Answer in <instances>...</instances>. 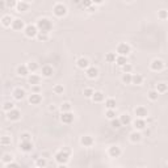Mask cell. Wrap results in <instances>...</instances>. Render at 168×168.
Listing matches in <instances>:
<instances>
[{
    "label": "cell",
    "mask_w": 168,
    "mask_h": 168,
    "mask_svg": "<svg viewBox=\"0 0 168 168\" xmlns=\"http://www.w3.org/2000/svg\"><path fill=\"white\" fill-rule=\"evenodd\" d=\"M37 28L39 30V33H45V34H49L53 30V23L46 17L43 19H39L37 21Z\"/></svg>",
    "instance_id": "cell-1"
},
{
    "label": "cell",
    "mask_w": 168,
    "mask_h": 168,
    "mask_svg": "<svg viewBox=\"0 0 168 168\" xmlns=\"http://www.w3.org/2000/svg\"><path fill=\"white\" fill-rule=\"evenodd\" d=\"M76 66L80 70H87V68H89V60L87 58H84V57H82V58H79L76 60Z\"/></svg>",
    "instance_id": "cell-16"
},
{
    "label": "cell",
    "mask_w": 168,
    "mask_h": 168,
    "mask_svg": "<svg viewBox=\"0 0 168 168\" xmlns=\"http://www.w3.org/2000/svg\"><path fill=\"white\" fill-rule=\"evenodd\" d=\"M32 141V135L29 133H21L20 135V142H30Z\"/></svg>",
    "instance_id": "cell-36"
},
{
    "label": "cell",
    "mask_w": 168,
    "mask_h": 168,
    "mask_svg": "<svg viewBox=\"0 0 168 168\" xmlns=\"http://www.w3.org/2000/svg\"><path fill=\"white\" fill-rule=\"evenodd\" d=\"M60 122L64 123V125H70V123L74 122V113L71 112H66L60 114Z\"/></svg>",
    "instance_id": "cell-7"
},
{
    "label": "cell",
    "mask_w": 168,
    "mask_h": 168,
    "mask_svg": "<svg viewBox=\"0 0 168 168\" xmlns=\"http://www.w3.org/2000/svg\"><path fill=\"white\" fill-rule=\"evenodd\" d=\"M130 141L133 143H138V142H141L142 141V134H141L139 131H133L131 134H130Z\"/></svg>",
    "instance_id": "cell-24"
},
{
    "label": "cell",
    "mask_w": 168,
    "mask_h": 168,
    "mask_svg": "<svg viewBox=\"0 0 168 168\" xmlns=\"http://www.w3.org/2000/svg\"><path fill=\"white\" fill-rule=\"evenodd\" d=\"M11 28L13 30H17V32H20V30H25V24H24V21L21 20V19H13V23H12V26Z\"/></svg>",
    "instance_id": "cell-9"
},
{
    "label": "cell",
    "mask_w": 168,
    "mask_h": 168,
    "mask_svg": "<svg viewBox=\"0 0 168 168\" xmlns=\"http://www.w3.org/2000/svg\"><path fill=\"white\" fill-rule=\"evenodd\" d=\"M49 110H50V112H54V110H55V105H50V108H49Z\"/></svg>",
    "instance_id": "cell-53"
},
{
    "label": "cell",
    "mask_w": 168,
    "mask_h": 168,
    "mask_svg": "<svg viewBox=\"0 0 168 168\" xmlns=\"http://www.w3.org/2000/svg\"><path fill=\"white\" fill-rule=\"evenodd\" d=\"M37 38L39 39V41H42V42H46L47 39H49V34H45V33H38Z\"/></svg>",
    "instance_id": "cell-47"
},
{
    "label": "cell",
    "mask_w": 168,
    "mask_h": 168,
    "mask_svg": "<svg viewBox=\"0 0 168 168\" xmlns=\"http://www.w3.org/2000/svg\"><path fill=\"white\" fill-rule=\"evenodd\" d=\"M116 110H107V112H105V117L107 118H109L110 121L112 120H114V118H116Z\"/></svg>",
    "instance_id": "cell-45"
},
{
    "label": "cell",
    "mask_w": 168,
    "mask_h": 168,
    "mask_svg": "<svg viewBox=\"0 0 168 168\" xmlns=\"http://www.w3.org/2000/svg\"><path fill=\"white\" fill-rule=\"evenodd\" d=\"M24 33H25V36L28 37V38H34V37H37V36H38L39 30H38V28H37V25L29 24V25H26V28H25V30H24Z\"/></svg>",
    "instance_id": "cell-4"
},
{
    "label": "cell",
    "mask_w": 168,
    "mask_h": 168,
    "mask_svg": "<svg viewBox=\"0 0 168 168\" xmlns=\"http://www.w3.org/2000/svg\"><path fill=\"white\" fill-rule=\"evenodd\" d=\"M108 154H109L110 158H120L122 151H121V148L118 147V146H112V147H109Z\"/></svg>",
    "instance_id": "cell-13"
},
{
    "label": "cell",
    "mask_w": 168,
    "mask_h": 168,
    "mask_svg": "<svg viewBox=\"0 0 168 168\" xmlns=\"http://www.w3.org/2000/svg\"><path fill=\"white\" fill-rule=\"evenodd\" d=\"M86 74L89 79H96L99 76V68L95 67V66H89V68L86 70Z\"/></svg>",
    "instance_id": "cell-15"
},
{
    "label": "cell",
    "mask_w": 168,
    "mask_h": 168,
    "mask_svg": "<svg viewBox=\"0 0 168 168\" xmlns=\"http://www.w3.org/2000/svg\"><path fill=\"white\" fill-rule=\"evenodd\" d=\"M7 118L9 121H19L21 118V112L19 109H13V110H11V112L7 113Z\"/></svg>",
    "instance_id": "cell-10"
},
{
    "label": "cell",
    "mask_w": 168,
    "mask_h": 168,
    "mask_svg": "<svg viewBox=\"0 0 168 168\" xmlns=\"http://www.w3.org/2000/svg\"><path fill=\"white\" fill-rule=\"evenodd\" d=\"M117 107V103L114 99H108L105 100V108H107V110H114Z\"/></svg>",
    "instance_id": "cell-26"
},
{
    "label": "cell",
    "mask_w": 168,
    "mask_h": 168,
    "mask_svg": "<svg viewBox=\"0 0 168 168\" xmlns=\"http://www.w3.org/2000/svg\"><path fill=\"white\" fill-rule=\"evenodd\" d=\"M7 168H20V166L17 163H11V164H7Z\"/></svg>",
    "instance_id": "cell-51"
},
{
    "label": "cell",
    "mask_w": 168,
    "mask_h": 168,
    "mask_svg": "<svg viewBox=\"0 0 168 168\" xmlns=\"http://www.w3.org/2000/svg\"><path fill=\"white\" fill-rule=\"evenodd\" d=\"M110 126L113 127V129H120V127L122 126V123L120 121V118H114V120L110 121Z\"/></svg>",
    "instance_id": "cell-40"
},
{
    "label": "cell",
    "mask_w": 168,
    "mask_h": 168,
    "mask_svg": "<svg viewBox=\"0 0 168 168\" xmlns=\"http://www.w3.org/2000/svg\"><path fill=\"white\" fill-rule=\"evenodd\" d=\"M121 68H122L123 74H131V71H133V66H131L130 63L125 64V66H123V67H121Z\"/></svg>",
    "instance_id": "cell-46"
},
{
    "label": "cell",
    "mask_w": 168,
    "mask_h": 168,
    "mask_svg": "<svg viewBox=\"0 0 168 168\" xmlns=\"http://www.w3.org/2000/svg\"><path fill=\"white\" fill-rule=\"evenodd\" d=\"M71 108H72V105L70 104V103H63V104L60 105V110H62V113L71 112Z\"/></svg>",
    "instance_id": "cell-41"
},
{
    "label": "cell",
    "mask_w": 168,
    "mask_h": 168,
    "mask_svg": "<svg viewBox=\"0 0 168 168\" xmlns=\"http://www.w3.org/2000/svg\"><path fill=\"white\" fill-rule=\"evenodd\" d=\"M116 63L120 66V67H123L125 64H127V57H122V55H117V59H116Z\"/></svg>",
    "instance_id": "cell-31"
},
{
    "label": "cell",
    "mask_w": 168,
    "mask_h": 168,
    "mask_svg": "<svg viewBox=\"0 0 168 168\" xmlns=\"http://www.w3.org/2000/svg\"><path fill=\"white\" fill-rule=\"evenodd\" d=\"M46 166H47L46 158L41 156V158H37V159H36V167H37V168H45Z\"/></svg>",
    "instance_id": "cell-28"
},
{
    "label": "cell",
    "mask_w": 168,
    "mask_h": 168,
    "mask_svg": "<svg viewBox=\"0 0 168 168\" xmlns=\"http://www.w3.org/2000/svg\"><path fill=\"white\" fill-rule=\"evenodd\" d=\"M41 74L43 78H51L53 74H54V70H53L51 66H43L41 68Z\"/></svg>",
    "instance_id": "cell-18"
},
{
    "label": "cell",
    "mask_w": 168,
    "mask_h": 168,
    "mask_svg": "<svg viewBox=\"0 0 168 168\" xmlns=\"http://www.w3.org/2000/svg\"><path fill=\"white\" fill-rule=\"evenodd\" d=\"M80 5L83 8H86V9H88V8H91L93 5V2H83V3H80Z\"/></svg>",
    "instance_id": "cell-48"
},
{
    "label": "cell",
    "mask_w": 168,
    "mask_h": 168,
    "mask_svg": "<svg viewBox=\"0 0 168 168\" xmlns=\"http://www.w3.org/2000/svg\"><path fill=\"white\" fill-rule=\"evenodd\" d=\"M28 70H29V72H32V74H34L38 70V64L36 63V62H29L28 64Z\"/></svg>",
    "instance_id": "cell-38"
},
{
    "label": "cell",
    "mask_w": 168,
    "mask_h": 168,
    "mask_svg": "<svg viewBox=\"0 0 168 168\" xmlns=\"http://www.w3.org/2000/svg\"><path fill=\"white\" fill-rule=\"evenodd\" d=\"M116 59H117L116 53H107V55H105V60H107L108 63H114Z\"/></svg>",
    "instance_id": "cell-33"
},
{
    "label": "cell",
    "mask_w": 168,
    "mask_h": 168,
    "mask_svg": "<svg viewBox=\"0 0 168 168\" xmlns=\"http://www.w3.org/2000/svg\"><path fill=\"white\" fill-rule=\"evenodd\" d=\"M105 100V95L101 91H95L93 96H92V101L93 103H103V101Z\"/></svg>",
    "instance_id": "cell-21"
},
{
    "label": "cell",
    "mask_w": 168,
    "mask_h": 168,
    "mask_svg": "<svg viewBox=\"0 0 168 168\" xmlns=\"http://www.w3.org/2000/svg\"><path fill=\"white\" fill-rule=\"evenodd\" d=\"M87 11H88V12H95V11H96V7H93V5H92L91 8H88Z\"/></svg>",
    "instance_id": "cell-52"
},
{
    "label": "cell",
    "mask_w": 168,
    "mask_h": 168,
    "mask_svg": "<svg viewBox=\"0 0 168 168\" xmlns=\"http://www.w3.org/2000/svg\"><path fill=\"white\" fill-rule=\"evenodd\" d=\"M28 82L32 87L33 86H39V83H41V76H39V75H36V74H32L28 78Z\"/></svg>",
    "instance_id": "cell-20"
},
{
    "label": "cell",
    "mask_w": 168,
    "mask_h": 168,
    "mask_svg": "<svg viewBox=\"0 0 168 168\" xmlns=\"http://www.w3.org/2000/svg\"><path fill=\"white\" fill-rule=\"evenodd\" d=\"M155 91L158 92V93H164V92L168 91V84H166V83H158Z\"/></svg>",
    "instance_id": "cell-29"
},
{
    "label": "cell",
    "mask_w": 168,
    "mask_h": 168,
    "mask_svg": "<svg viewBox=\"0 0 168 168\" xmlns=\"http://www.w3.org/2000/svg\"><path fill=\"white\" fill-rule=\"evenodd\" d=\"M58 168H68V167H67V164H59Z\"/></svg>",
    "instance_id": "cell-54"
},
{
    "label": "cell",
    "mask_w": 168,
    "mask_h": 168,
    "mask_svg": "<svg viewBox=\"0 0 168 168\" xmlns=\"http://www.w3.org/2000/svg\"><path fill=\"white\" fill-rule=\"evenodd\" d=\"M80 143H82V146H84V147H92L95 143V139L92 138L91 135H83L80 138Z\"/></svg>",
    "instance_id": "cell-11"
},
{
    "label": "cell",
    "mask_w": 168,
    "mask_h": 168,
    "mask_svg": "<svg viewBox=\"0 0 168 168\" xmlns=\"http://www.w3.org/2000/svg\"><path fill=\"white\" fill-rule=\"evenodd\" d=\"M158 17L160 20H168V11L166 9H160L158 12Z\"/></svg>",
    "instance_id": "cell-43"
},
{
    "label": "cell",
    "mask_w": 168,
    "mask_h": 168,
    "mask_svg": "<svg viewBox=\"0 0 168 168\" xmlns=\"http://www.w3.org/2000/svg\"><path fill=\"white\" fill-rule=\"evenodd\" d=\"M17 12H26L29 9V3L26 2H17V7H16Z\"/></svg>",
    "instance_id": "cell-25"
},
{
    "label": "cell",
    "mask_w": 168,
    "mask_h": 168,
    "mask_svg": "<svg viewBox=\"0 0 168 168\" xmlns=\"http://www.w3.org/2000/svg\"><path fill=\"white\" fill-rule=\"evenodd\" d=\"M93 93H95V91L92 89V88H84V91H83V95H84V97H87V99H92V96H93Z\"/></svg>",
    "instance_id": "cell-37"
},
{
    "label": "cell",
    "mask_w": 168,
    "mask_h": 168,
    "mask_svg": "<svg viewBox=\"0 0 168 168\" xmlns=\"http://www.w3.org/2000/svg\"><path fill=\"white\" fill-rule=\"evenodd\" d=\"M54 159L58 164H67L70 160V150L67 148H62L54 155Z\"/></svg>",
    "instance_id": "cell-2"
},
{
    "label": "cell",
    "mask_w": 168,
    "mask_h": 168,
    "mask_svg": "<svg viewBox=\"0 0 168 168\" xmlns=\"http://www.w3.org/2000/svg\"><path fill=\"white\" fill-rule=\"evenodd\" d=\"M16 72H17V75H19V76H26V75L29 74L28 66H26V64H20L19 67H17Z\"/></svg>",
    "instance_id": "cell-23"
},
{
    "label": "cell",
    "mask_w": 168,
    "mask_h": 168,
    "mask_svg": "<svg viewBox=\"0 0 168 168\" xmlns=\"http://www.w3.org/2000/svg\"><path fill=\"white\" fill-rule=\"evenodd\" d=\"M2 162L4 164H11V163H13V156L11 154H4L3 158H2Z\"/></svg>",
    "instance_id": "cell-35"
},
{
    "label": "cell",
    "mask_w": 168,
    "mask_h": 168,
    "mask_svg": "<svg viewBox=\"0 0 168 168\" xmlns=\"http://www.w3.org/2000/svg\"><path fill=\"white\" fill-rule=\"evenodd\" d=\"M134 113H135L137 118H143V120H144V118L148 116V110H147V108L142 107V105L137 107V108L134 109Z\"/></svg>",
    "instance_id": "cell-8"
},
{
    "label": "cell",
    "mask_w": 168,
    "mask_h": 168,
    "mask_svg": "<svg viewBox=\"0 0 168 168\" xmlns=\"http://www.w3.org/2000/svg\"><path fill=\"white\" fill-rule=\"evenodd\" d=\"M19 148H20L23 152H30V151L33 150V143H32V141H30V142H20Z\"/></svg>",
    "instance_id": "cell-17"
},
{
    "label": "cell",
    "mask_w": 168,
    "mask_h": 168,
    "mask_svg": "<svg viewBox=\"0 0 168 168\" xmlns=\"http://www.w3.org/2000/svg\"><path fill=\"white\" fill-rule=\"evenodd\" d=\"M120 121L122 123V126H127V125H130V123H131V117L127 113H123L122 116L120 117Z\"/></svg>",
    "instance_id": "cell-27"
},
{
    "label": "cell",
    "mask_w": 168,
    "mask_h": 168,
    "mask_svg": "<svg viewBox=\"0 0 168 168\" xmlns=\"http://www.w3.org/2000/svg\"><path fill=\"white\" fill-rule=\"evenodd\" d=\"M0 143H2V146H9L11 144V137H8V135H3L2 137V139H0Z\"/></svg>",
    "instance_id": "cell-42"
},
{
    "label": "cell",
    "mask_w": 168,
    "mask_h": 168,
    "mask_svg": "<svg viewBox=\"0 0 168 168\" xmlns=\"http://www.w3.org/2000/svg\"><path fill=\"white\" fill-rule=\"evenodd\" d=\"M147 97H148V99L151 100V101H156L158 97H159V93H158L156 91H150L148 95H147Z\"/></svg>",
    "instance_id": "cell-44"
},
{
    "label": "cell",
    "mask_w": 168,
    "mask_h": 168,
    "mask_svg": "<svg viewBox=\"0 0 168 168\" xmlns=\"http://www.w3.org/2000/svg\"><path fill=\"white\" fill-rule=\"evenodd\" d=\"M150 68H151V71L160 72V71H163V68H164V62L162 59H154L151 63H150Z\"/></svg>",
    "instance_id": "cell-5"
},
{
    "label": "cell",
    "mask_w": 168,
    "mask_h": 168,
    "mask_svg": "<svg viewBox=\"0 0 168 168\" xmlns=\"http://www.w3.org/2000/svg\"><path fill=\"white\" fill-rule=\"evenodd\" d=\"M130 51H131V47L127 45V43H125V42H122V43H120V45L117 46V53H118V55L127 57V55L130 54Z\"/></svg>",
    "instance_id": "cell-6"
},
{
    "label": "cell",
    "mask_w": 168,
    "mask_h": 168,
    "mask_svg": "<svg viewBox=\"0 0 168 168\" xmlns=\"http://www.w3.org/2000/svg\"><path fill=\"white\" fill-rule=\"evenodd\" d=\"M32 91H33V93H39V92H41V87H39V86H33Z\"/></svg>",
    "instance_id": "cell-49"
},
{
    "label": "cell",
    "mask_w": 168,
    "mask_h": 168,
    "mask_svg": "<svg viewBox=\"0 0 168 168\" xmlns=\"http://www.w3.org/2000/svg\"><path fill=\"white\" fill-rule=\"evenodd\" d=\"M93 4H97V5H101V4H103V2H100V0H99V2H93Z\"/></svg>",
    "instance_id": "cell-55"
},
{
    "label": "cell",
    "mask_w": 168,
    "mask_h": 168,
    "mask_svg": "<svg viewBox=\"0 0 168 168\" xmlns=\"http://www.w3.org/2000/svg\"><path fill=\"white\" fill-rule=\"evenodd\" d=\"M53 13L57 16V17H63L67 15V7L62 3H57L54 7H53Z\"/></svg>",
    "instance_id": "cell-3"
},
{
    "label": "cell",
    "mask_w": 168,
    "mask_h": 168,
    "mask_svg": "<svg viewBox=\"0 0 168 168\" xmlns=\"http://www.w3.org/2000/svg\"><path fill=\"white\" fill-rule=\"evenodd\" d=\"M12 96L13 99L17 100V101H21L25 97V91L23 89V88H15L12 92Z\"/></svg>",
    "instance_id": "cell-12"
},
{
    "label": "cell",
    "mask_w": 168,
    "mask_h": 168,
    "mask_svg": "<svg viewBox=\"0 0 168 168\" xmlns=\"http://www.w3.org/2000/svg\"><path fill=\"white\" fill-rule=\"evenodd\" d=\"M7 7H9V8H13V7H17V3L16 2H7Z\"/></svg>",
    "instance_id": "cell-50"
},
{
    "label": "cell",
    "mask_w": 168,
    "mask_h": 168,
    "mask_svg": "<svg viewBox=\"0 0 168 168\" xmlns=\"http://www.w3.org/2000/svg\"><path fill=\"white\" fill-rule=\"evenodd\" d=\"M121 80H122L123 84H131V82H133V75H131V74H123L122 78H121Z\"/></svg>",
    "instance_id": "cell-34"
},
{
    "label": "cell",
    "mask_w": 168,
    "mask_h": 168,
    "mask_svg": "<svg viewBox=\"0 0 168 168\" xmlns=\"http://www.w3.org/2000/svg\"><path fill=\"white\" fill-rule=\"evenodd\" d=\"M28 101H29V104H32V105H38L42 103V96L39 93H32L29 96Z\"/></svg>",
    "instance_id": "cell-14"
},
{
    "label": "cell",
    "mask_w": 168,
    "mask_h": 168,
    "mask_svg": "<svg viewBox=\"0 0 168 168\" xmlns=\"http://www.w3.org/2000/svg\"><path fill=\"white\" fill-rule=\"evenodd\" d=\"M15 109V104L12 103V101H5V103L3 104V110L4 112H11V110Z\"/></svg>",
    "instance_id": "cell-32"
},
{
    "label": "cell",
    "mask_w": 168,
    "mask_h": 168,
    "mask_svg": "<svg viewBox=\"0 0 168 168\" xmlns=\"http://www.w3.org/2000/svg\"><path fill=\"white\" fill-rule=\"evenodd\" d=\"M143 83V76L139 74H134L133 75V82L131 84H135V86H141V84Z\"/></svg>",
    "instance_id": "cell-30"
},
{
    "label": "cell",
    "mask_w": 168,
    "mask_h": 168,
    "mask_svg": "<svg viewBox=\"0 0 168 168\" xmlns=\"http://www.w3.org/2000/svg\"><path fill=\"white\" fill-rule=\"evenodd\" d=\"M146 126H147V123H146V121L143 120V118H137V120L134 121V127H135L137 131L146 129Z\"/></svg>",
    "instance_id": "cell-19"
},
{
    "label": "cell",
    "mask_w": 168,
    "mask_h": 168,
    "mask_svg": "<svg viewBox=\"0 0 168 168\" xmlns=\"http://www.w3.org/2000/svg\"><path fill=\"white\" fill-rule=\"evenodd\" d=\"M2 25L4 26V28H9V26H12V23H13V19L9 16V15H4L2 17Z\"/></svg>",
    "instance_id": "cell-22"
},
{
    "label": "cell",
    "mask_w": 168,
    "mask_h": 168,
    "mask_svg": "<svg viewBox=\"0 0 168 168\" xmlns=\"http://www.w3.org/2000/svg\"><path fill=\"white\" fill-rule=\"evenodd\" d=\"M53 91H54L55 95H62V93L64 92V88H63V86H62V84H55L54 88H53Z\"/></svg>",
    "instance_id": "cell-39"
}]
</instances>
